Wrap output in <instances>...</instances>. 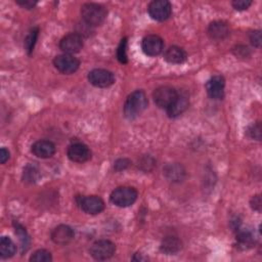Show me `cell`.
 <instances>
[{"label": "cell", "instance_id": "1", "mask_svg": "<svg viewBox=\"0 0 262 262\" xmlns=\"http://www.w3.org/2000/svg\"><path fill=\"white\" fill-rule=\"evenodd\" d=\"M147 106V98L142 90H135L130 93L124 103V115L127 119L137 118Z\"/></svg>", "mask_w": 262, "mask_h": 262}, {"label": "cell", "instance_id": "2", "mask_svg": "<svg viewBox=\"0 0 262 262\" xmlns=\"http://www.w3.org/2000/svg\"><path fill=\"white\" fill-rule=\"evenodd\" d=\"M107 15L104 6L97 3H85L81 6V16L83 21L89 27H96L103 24Z\"/></svg>", "mask_w": 262, "mask_h": 262}, {"label": "cell", "instance_id": "3", "mask_svg": "<svg viewBox=\"0 0 262 262\" xmlns=\"http://www.w3.org/2000/svg\"><path fill=\"white\" fill-rule=\"evenodd\" d=\"M138 192L135 188L130 186H121L114 189L110 195L111 202L120 208H126L135 203Z\"/></svg>", "mask_w": 262, "mask_h": 262}, {"label": "cell", "instance_id": "4", "mask_svg": "<svg viewBox=\"0 0 262 262\" xmlns=\"http://www.w3.org/2000/svg\"><path fill=\"white\" fill-rule=\"evenodd\" d=\"M75 201L83 212L90 215L99 214L104 209V202L97 195H77Z\"/></svg>", "mask_w": 262, "mask_h": 262}, {"label": "cell", "instance_id": "5", "mask_svg": "<svg viewBox=\"0 0 262 262\" xmlns=\"http://www.w3.org/2000/svg\"><path fill=\"white\" fill-rule=\"evenodd\" d=\"M89 252L95 260H106L114 256L116 246L108 239H98L92 244Z\"/></svg>", "mask_w": 262, "mask_h": 262}, {"label": "cell", "instance_id": "6", "mask_svg": "<svg viewBox=\"0 0 262 262\" xmlns=\"http://www.w3.org/2000/svg\"><path fill=\"white\" fill-rule=\"evenodd\" d=\"M149 16L158 21L168 19L172 13V5L167 0H154L147 6Z\"/></svg>", "mask_w": 262, "mask_h": 262}, {"label": "cell", "instance_id": "7", "mask_svg": "<svg viewBox=\"0 0 262 262\" xmlns=\"http://www.w3.org/2000/svg\"><path fill=\"white\" fill-rule=\"evenodd\" d=\"M177 95H178V92L173 87L161 86L154 91L152 98L155 103L159 107L167 110L176 99Z\"/></svg>", "mask_w": 262, "mask_h": 262}, {"label": "cell", "instance_id": "8", "mask_svg": "<svg viewBox=\"0 0 262 262\" xmlns=\"http://www.w3.org/2000/svg\"><path fill=\"white\" fill-rule=\"evenodd\" d=\"M53 64L57 71L62 74H73L80 67V60L72 54H59L54 57Z\"/></svg>", "mask_w": 262, "mask_h": 262}, {"label": "cell", "instance_id": "9", "mask_svg": "<svg viewBox=\"0 0 262 262\" xmlns=\"http://www.w3.org/2000/svg\"><path fill=\"white\" fill-rule=\"evenodd\" d=\"M88 81L95 87L106 88L115 83V76L111 71L94 69L88 73Z\"/></svg>", "mask_w": 262, "mask_h": 262}, {"label": "cell", "instance_id": "10", "mask_svg": "<svg viewBox=\"0 0 262 262\" xmlns=\"http://www.w3.org/2000/svg\"><path fill=\"white\" fill-rule=\"evenodd\" d=\"M83 47V39L79 33H69L59 41V48L63 53L74 54Z\"/></svg>", "mask_w": 262, "mask_h": 262}, {"label": "cell", "instance_id": "11", "mask_svg": "<svg viewBox=\"0 0 262 262\" xmlns=\"http://www.w3.org/2000/svg\"><path fill=\"white\" fill-rule=\"evenodd\" d=\"M164 48L163 39L158 35H146L141 41V49L148 56L159 55Z\"/></svg>", "mask_w": 262, "mask_h": 262}, {"label": "cell", "instance_id": "12", "mask_svg": "<svg viewBox=\"0 0 262 262\" xmlns=\"http://www.w3.org/2000/svg\"><path fill=\"white\" fill-rule=\"evenodd\" d=\"M67 155L72 162L84 163L91 159L92 152L86 144L82 142H76L68 147Z\"/></svg>", "mask_w": 262, "mask_h": 262}, {"label": "cell", "instance_id": "13", "mask_svg": "<svg viewBox=\"0 0 262 262\" xmlns=\"http://www.w3.org/2000/svg\"><path fill=\"white\" fill-rule=\"evenodd\" d=\"M225 80L220 75L211 77L206 83L207 94L213 99H222L224 97Z\"/></svg>", "mask_w": 262, "mask_h": 262}, {"label": "cell", "instance_id": "14", "mask_svg": "<svg viewBox=\"0 0 262 262\" xmlns=\"http://www.w3.org/2000/svg\"><path fill=\"white\" fill-rule=\"evenodd\" d=\"M50 237L56 245H67L74 238V230L69 225L59 224L51 230Z\"/></svg>", "mask_w": 262, "mask_h": 262}, {"label": "cell", "instance_id": "15", "mask_svg": "<svg viewBox=\"0 0 262 262\" xmlns=\"http://www.w3.org/2000/svg\"><path fill=\"white\" fill-rule=\"evenodd\" d=\"M31 150L37 158L48 159L55 154L56 147L52 141L42 139L34 142L31 147Z\"/></svg>", "mask_w": 262, "mask_h": 262}, {"label": "cell", "instance_id": "16", "mask_svg": "<svg viewBox=\"0 0 262 262\" xmlns=\"http://www.w3.org/2000/svg\"><path fill=\"white\" fill-rule=\"evenodd\" d=\"M230 33V29L227 23L223 20H215L212 21L208 27V35L213 40H223L228 37Z\"/></svg>", "mask_w": 262, "mask_h": 262}, {"label": "cell", "instance_id": "17", "mask_svg": "<svg viewBox=\"0 0 262 262\" xmlns=\"http://www.w3.org/2000/svg\"><path fill=\"white\" fill-rule=\"evenodd\" d=\"M163 174L171 182H180L185 177V170L178 163H169L163 169Z\"/></svg>", "mask_w": 262, "mask_h": 262}, {"label": "cell", "instance_id": "18", "mask_svg": "<svg viewBox=\"0 0 262 262\" xmlns=\"http://www.w3.org/2000/svg\"><path fill=\"white\" fill-rule=\"evenodd\" d=\"M188 98L185 94L178 93L176 99L173 101V103L166 110L167 114L170 118H177L181 114H183L186 108L188 107Z\"/></svg>", "mask_w": 262, "mask_h": 262}, {"label": "cell", "instance_id": "19", "mask_svg": "<svg viewBox=\"0 0 262 262\" xmlns=\"http://www.w3.org/2000/svg\"><path fill=\"white\" fill-rule=\"evenodd\" d=\"M187 58L185 50L179 46H170L164 53V59L172 64L183 63Z\"/></svg>", "mask_w": 262, "mask_h": 262}, {"label": "cell", "instance_id": "20", "mask_svg": "<svg viewBox=\"0 0 262 262\" xmlns=\"http://www.w3.org/2000/svg\"><path fill=\"white\" fill-rule=\"evenodd\" d=\"M181 241L177 236L168 235L162 241L160 250L166 255H174L181 250Z\"/></svg>", "mask_w": 262, "mask_h": 262}, {"label": "cell", "instance_id": "21", "mask_svg": "<svg viewBox=\"0 0 262 262\" xmlns=\"http://www.w3.org/2000/svg\"><path fill=\"white\" fill-rule=\"evenodd\" d=\"M16 252V246L8 236H2L0 241V256L3 259L12 257Z\"/></svg>", "mask_w": 262, "mask_h": 262}, {"label": "cell", "instance_id": "22", "mask_svg": "<svg viewBox=\"0 0 262 262\" xmlns=\"http://www.w3.org/2000/svg\"><path fill=\"white\" fill-rule=\"evenodd\" d=\"M236 232V242L239 248L248 249L254 244V235L249 229H238Z\"/></svg>", "mask_w": 262, "mask_h": 262}, {"label": "cell", "instance_id": "23", "mask_svg": "<svg viewBox=\"0 0 262 262\" xmlns=\"http://www.w3.org/2000/svg\"><path fill=\"white\" fill-rule=\"evenodd\" d=\"M13 226H14V229H15V234L18 236V239H19L21 253H24L30 247V236H29L26 228L21 224H19L18 222L14 221Z\"/></svg>", "mask_w": 262, "mask_h": 262}, {"label": "cell", "instance_id": "24", "mask_svg": "<svg viewBox=\"0 0 262 262\" xmlns=\"http://www.w3.org/2000/svg\"><path fill=\"white\" fill-rule=\"evenodd\" d=\"M40 177V171L38 166L35 164H28L24 168L23 172V179L27 183H35L38 181Z\"/></svg>", "mask_w": 262, "mask_h": 262}, {"label": "cell", "instance_id": "25", "mask_svg": "<svg viewBox=\"0 0 262 262\" xmlns=\"http://www.w3.org/2000/svg\"><path fill=\"white\" fill-rule=\"evenodd\" d=\"M38 35H39V28L38 27H35L33 28L27 35V37L25 38V49L27 51V53L30 55L33 50H34V47H35V44L37 42V39H38Z\"/></svg>", "mask_w": 262, "mask_h": 262}, {"label": "cell", "instance_id": "26", "mask_svg": "<svg viewBox=\"0 0 262 262\" xmlns=\"http://www.w3.org/2000/svg\"><path fill=\"white\" fill-rule=\"evenodd\" d=\"M51 260H52V256L50 252L44 249L35 251L30 257V261L32 262H50Z\"/></svg>", "mask_w": 262, "mask_h": 262}, {"label": "cell", "instance_id": "27", "mask_svg": "<svg viewBox=\"0 0 262 262\" xmlns=\"http://www.w3.org/2000/svg\"><path fill=\"white\" fill-rule=\"evenodd\" d=\"M117 58L121 63H127V38H123L117 49Z\"/></svg>", "mask_w": 262, "mask_h": 262}, {"label": "cell", "instance_id": "28", "mask_svg": "<svg viewBox=\"0 0 262 262\" xmlns=\"http://www.w3.org/2000/svg\"><path fill=\"white\" fill-rule=\"evenodd\" d=\"M156 161L150 156H144L138 161V168H140L142 171H150L155 167Z\"/></svg>", "mask_w": 262, "mask_h": 262}, {"label": "cell", "instance_id": "29", "mask_svg": "<svg viewBox=\"0 0 262 262\" xmlns=\"http://www.w3.org/2000/svg\"><path fill=\"white\" fill-rule=\"evenodd\" d=\"M249 137H251L252 139H256V140H261V124L260 122H256L255 124L251 125L248 128L247 131Z\"/></svg>", "mask_w": 262, "mask_h": 262}, {"label": "cell", "instance_id": "30", "mask_svg": "<svg viewBox=\"0 0 262 262\" xmlns=\"http://www.w3.org/2000/svg\"><path fill=\"white\" fill-rule=\"evenodd\" d=\"M131 166V161L127 158H120L115 161L114 163V169L118 172L128 169Z\"/></svg>", "mask_w": 262, "mask_h": 262}, {"label": "cell", "instance_id": "31", "mask_svg": "<svg viewBox=\"0 0 262 262\" xmlns=\"http://www.w3.org/2000/svg\"><path fill=\"white\" fill-rule=\"evenodd\" d=\"M252 4V1L251 0H233L231 2V5L232 7L235 9V10H238V11H242V10H246L248 9Z\"/></svg>", "mask_w": 262, "mask_h": 262}, {"label": "cell", "instance_id": "32", "mask_svg": "<svg viewBox=\"0 0 262 262\" xmlns=\"http://www.w3.org/2000/svg\"><path fill=\"white\" fill-rule=\"evenodd\" d=\"M250 42L253 46L259 48L261 46V42H262V38H261V31L259 30H256V31H253L251 32L250 36Z\"/></svg>", "mask_w": 262, "mask_h": 262}, {"label": "cell", "instance_id": "33", "mask_svg": "<svg viewBox=\"0 0 262 262\" xmlns=\"http://www.w3.org/2000/svg\"><path fill=\"white\" fill-rule=\"evenodd\" d=\"M232 52H233V54L236 57H248L251 54L249 48L247 46H245V45H237V46H235L232 49Z\"/></svg>", "mask_w": 262, "mask_h": 262}, {"label": "cell", "instance_id": "34", "mask_svg": "<svg viewBox=\"0 0 262 262\" xmlns=\"http://www.w3.org/2000/svg\"><path fill=\"white\" fill-rule=\"evenodd\" d=\"M250 206L254 211L257 212H261V208H262V201H261V196L259 194L253 195L252 199L250 200Z\"/></svg>", "mask_w": 262, "mask_h": 262}, {"label": "cell", "instance_id": "35", "mask_svg": "<svg viewBox=\"0 0 262 262\" xmlns=\"http://www.w3.org/2000/svg\"><path fill=\"white\" fill-rule=\"evenodd\" d=\"M15 3L19 6H21L23 8H26V9H32L37 4L36 1H32V0H16Z\"/></svg>", "mask_w": 262, "mask_h": 262}, {"label": "cell", "instance_id": "36", "mask_svg": "<svg viewBox=\"0 0 262 262\" xmlns=\"http://www.w3.org/2000/svg\"><path fill=\"white\" fill-rule=\"evenodd\" d=\"M8 159H9V151L5 147H2L0 150V163L5 164Z\"/></svg>", "mask_w": 262, "mask_h": 262}, {"label": "cell", "instance_id": "37", "mask_svg": "<svg viewBox=\"0 0 262 262\" xmlns=\"http://www.w3.org/2000/svg\"><path fill=\"white\" fill-rule=\"evenodd\" d=\"M136 255H137L138 257H137V258H136V257H133V258H132L133 260H137V261H144V260H146V259H147L146 257H142L140 253H137Z\"/></svg>", "mask_w": 262, "mask_h": 262}]
</instances>
